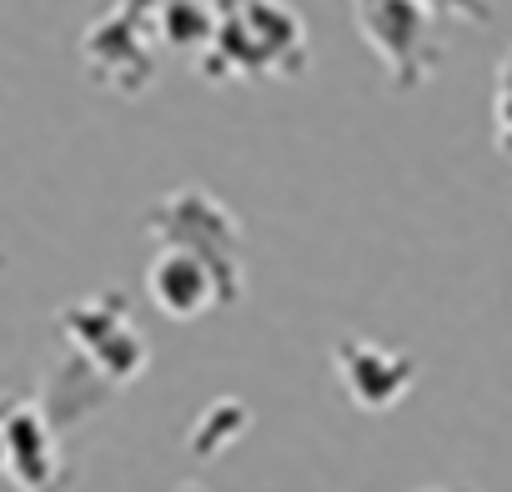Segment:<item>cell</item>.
Wrapping results in <instances>:
<instances>
[{"mask_svg":"<svg viewBox=\"0 0 512 492\" xmlns=\"http://www.w3.org/2000/svg\"><path fill=\"white\" fill-rule=\"evenodd\" d=\"M226 46L231 76H267V71H302L307 31L282 0H236V11L216 21V36Z\"/></svg>","mask_w":512,"mask_h":492,"instance_id":"1","label":"cell"},{"mask_svg":"<svg viewBox=\"0 0 512 492\" xmlns=\"http://www.w3.org/2000/svg\"><path fill=\"white\" fill-rule=\"evenodd\" d=\"M352 6H357L367 46L387 61L392 81L402 91L422 86L432 76V61H437V46H432L437 11H427L422 0H352Z\"/></svg>","mask_w":512,"mask_h":492,"instance_id":"2","label":"cell"},{"mask_svg":"<svg viewBox=\"0 0 512 492\" xmlns=\"http://www.w3.org/2000/svg\"><path fill=\"white\" fill-rule=\"evenodd\" d=\"M61 327H66L71 347L86 357V367L106 382H131L146 367V342L131 327L121 297H86L61 312Z\"/></svg>","mask_w":512,"mask_h":492,"instance_id":"3","label":"cell"},{"mask_svg":"<svg viewBox=\"0 0 512 492\" xmlns=\"http://www.w3.org/2000/svg\"><path fill=\"white\" fill-rule=\"evenodd\" d=\"M146 287H151V297L166 317H201L216 302H231L241 292V272L196 252V246L166 241V252L146 272Z\"/></svg>","mask_w":512,"mask_h":492,"instance_id":"4","label":"cell"},{"mask_svg":"<svg viewBox=\"0 0 512 492\" xmlns=\"http://www.w3.org/2000/svg\"><path fill=\"white\" fill-rule=\"evenodd\" d=\"M332 367H337L342 392H347L357 407H367V412H382V407L402 402L407 387H412V372H417L407 352L382 347V342H372V337H347V342H337V347H332Z\"/></svg>","mask_w":512,"mask_h":492,"instance_id":"5","label":"cell"},{"mask_svg":"<svg viewBox=\"0 0 512 492\" xmlns=\"http://www.w3.org/2000/svg\"><path fill=\"white\" fill-rule=\"evenodd\" d=\"M151 231L161 241L196 246V252H206V257H216V262H226V267L241 272V262H236V216L226 206H216L206 191H176V196H166L161 211H156V221H151Z\"/></svg>","mask_w":512,"mask_h":492,"instance_id":"6","label":"cell"},{"mask_svg":"<svg viewBox=\"0 0 512 492\" xmlns=\"http://www.w3.org/2000/svg\"><path fill=\"white\" fill-rule=\"evenodd\" d=\"M0 467H6L21 487H46L56 482V432L46 422L41 407H11L6 417V452H0Z\"/></svg>","mask_w":512,"mask_h":492,"instance_id":"7","label":"cell"},{"mask_svg":"<svg viewBox=\"0 0 512 492\" xmlns=\"http://www.w3.org/2000/svg\"><path fill=\"white\" fill-rule=\"evenodd\" d=\"M246 432V407L241 402H216L196 427H191V447L201 452V457H216L226 442H236Z\"/></svg>","mask_w":512,"mask_h":492,"instance_id":"8","label":"cell"},{"mask_svg":"<svg viewBox=\"0 0 512 492\" xmlns=\"http://www.w3.org/2000/svg\"><path fill=\"white\" fill-rule=\"evenodd\" d=\"M497 146L512 161V51H507L502 71H497Z\"/></svg>","mask_w":512,"mask_h":492,"instance_id":"9","label":"cell"},{"mask_svg":"<svg viewBox=\"0 0 512 492\" xmlns=\"http://www.w3.org/2000/svg\"><path fill=\"white\" fill-rule=\"evenodd\" d=\"M427 11L447 16V21H472V26H487L492 21V6L487 0H422Z\"/></svg>","mask_w":512,"mask_h":492,"instance_id":"10","label":"cell"},{"mask_svg":"<svg viewBox=\"0 0 512 492\" xmlns=\"http://www.w3.org/2000/svg\"><path fill=\"white\" fill-rule=\"evenodd\" d=\"M11 407H16L11 397H0V452H6V417H11Z\"/></svg>","mask_w":512,"mask_h":492,"instance_id":"11","label":"cell"}]
</instances>
